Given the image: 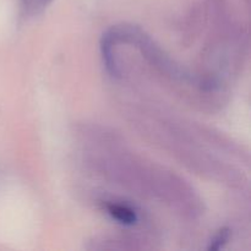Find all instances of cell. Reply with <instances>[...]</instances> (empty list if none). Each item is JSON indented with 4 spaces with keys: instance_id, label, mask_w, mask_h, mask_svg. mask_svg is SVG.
I'll list each match as a JSON object with an SVG mask.
<instances>
[{
    "instance_id": "obj_1",
    "label": "cell",
    "mask_w": 251,
    "mask_h": 251,
    "mask_svg": "<svg viewBox=\"0 0 251 251\" xmlns=\"http://www.w3.org/2000/svg\"><path fill=\"white\" fill-rule=\"evenodd\" d=\"M107 211L113 220L125 226H132L137 222V215L129 206L120 205V203H108Z\"/></svg>"
},
{
    "instance_id": "obj_2",
    "label": "cell",
    "mask_w": 251,
    "mask_h": 251,
    "mask_svg": "<svg viewBox=\"0 0 251 251\" xmlns=\"http://www.w3.org/2000/svg\"><path fill=\"white\" fill-rule=\"evenodd\" d=\"M229 239V230L228 229H222L220 230L217 235L212 239L208 250H220L221 248H223V245L228 242Z\"/></svg>"
},
{
    "instance_id": "obj_3",
    "label": "cell",
    "mask_w": 251,
    "mask_h": 251,
    "mask_svg": "<svg viewBox=\"0 0 251 251\" xmlns=\"http://www.w3.org/2000/svg\"><path fill=\"white\" fill-rule=\"evenodd\" d=\"M50 0H25V6L32 12H38L49 4Z\"/></svg>"
}]
</instances>
